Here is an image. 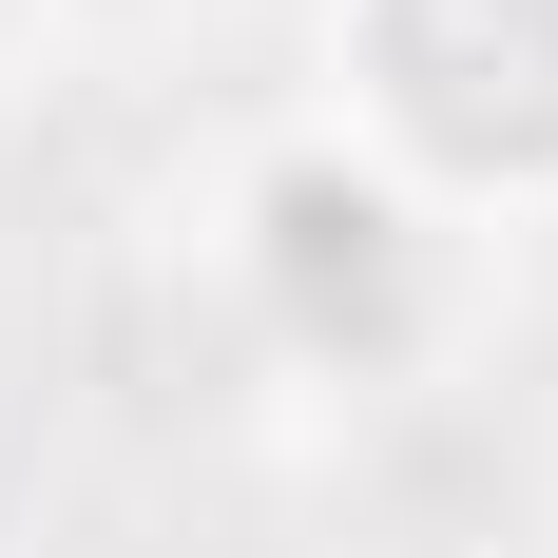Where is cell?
I'll return each mask as SVG.
<instances>
[{
  "label": "cell",
  "mask_w": 558,
  "mask_h": 558,
  "mask_svg": "<svg viewBox=\"0 0 558 558\" xmlns=\"http://www.w3.org/2000/svg\"><path fill=\"white\" fill-rule=\"evenodd\" d=\"M328 77L424 213H558V0H328Z\"/></svg>",
  "instance_id": "cell-1"
},
{
  "label": "cell",
  "mask_w": 558,
  "mask_h": 558,
  "mask_svg": "<svg viewBox=\"0 0 558 558\" xmlns=\"http://www.w3.org/2000/svg\"><path fill=\"white\" fill-rule=\"evenodd\" d=\"M0 39H20V0H0Z\"/></svg>",
  "instance_id": "cell-4"
},
{
  "label": "cell",
  "mask_w": 558,
  "mask_h": 558,
  "mask_svg": "<svg viewBox=\"0 0 558 558\" xmlns=\"http://www.w3.org/2000/svg\"><path fill=\"white\" fill-rule=\"evenodd\" d=\"M77 20H155V0H77Z\"/></svg>",
  "instance_id": "cell-3"
},
{
  "label": "cell",
  "mask_w": 558,
  "mask_h": 558,
  "mask_svg": "<svg viewBox=\"0 0 558 558\" xmlns=\"http://www.w3.org/2000/svg\"><path fill=\"white\" fill-rule=\"evenodd\" d=\"M231 270H251V328L289 366H347V386H386L424 366L462 308V231L404 193L386 155H347V135H289L251 173V213H231Z\"/></svg>",
  "instance_id": "cell-2"
}]
</instances>
